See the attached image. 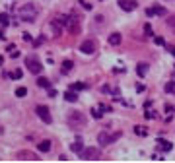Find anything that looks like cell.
<instances>
[{
  "instance_id": "6",
  "label": "cell",
  "mask_w": 175,
  "mask_h": 163,
  "mask_svg": "<svg viewBox=\"0 0 175 163\" xmlns=\"http://www.w3.org/2000/svg\"><path fill=\"white\" fill-rule=\"evenodd\" d=\"M80 155V159H84V161H96V159H99V150H97V148H84V150L82 152H80L78 153Z\"/></svg>"
},
{
  "instance_id": "15",
  "label": "cell",
  "mask_w": 175,
  "mask_h": 163,
  "mask_svg": "<svg viewBox=\"0 0 175 163\" xmlns=\"http://www.w3.org/2000/svg\"><path fill=\"white\" fill-rule=\"evenodd\" d=\"M72 66H74V62H72V60H64L61 72H62V74H70V72H72Z\"/></svg>"
},
{
  "instance_id": "9",
  "label": "cell",
  "mask_w": 175,
  "mask_h": 163,
  "mask_svg": "<svg viewBox=\"0 0 175 163\" xmlns=\"http://www.w3.org/2000/svg\"><path fill=\"white\" fill-rule=\"evenodd\" d=\"M117 4L121 6V10H125V12H132V10H136V2L134 0H117Z\"/></svg>"
},
{
  "instance_id": "16",
  "label": "cell",
  "mask_w": 175,
  "mask_h": 163,
  "mask_svg": "<svg viewBox=\"0 0 175 163\" xmlns=\"http://www.w3.org/2000/svg\"><path fill=\"white\" fill-rule=\"evenodd\" d=\"M119 43H121V35H119V33L109 35V45H111V47H117Z\"/></svg>"
},
{
  "instance_id": "39",
  "label": "cell",
  "mask_w": 175,
  "mask_h": 163,
  "mask_svg": "<svg viewBox=\"0 0 175 163\" xmlns=\"http://www.w3.org/2000/svg\"><path fill=\"white\" fill-rule=\"evenodd\" d=\"M2 62H4V58H2V56H0V66H2Z\"/></svg>"
},
{
  "instance_id": "30",
  "label": "cell",
  "mask_w": 175,
  "mask_h": 163,
  "mask_svg": "<svg viewBox=\"0 0 175 163\" xmlns=\"http://www.w3.org/2000/svg\"><path fill=\"white\" fill-rule=\"evenodd\" d=\"M80 4H82V8H84V10H92V4H90V2H86V0H80Z\"/></svg>"
},
{
  "instance_id": "13",
  "label": "cell",
  "mask_w": 175,
  "mask_h": 163,
  "mask_svg": "<svg viewBox=\"0 0 175 163\" xmlns=\"http://www.w3.org/2000/svg\"><path fill=\"white\" fill-rule=\"evenodd\" d=\"M51 148H53V144H51V140H43V142H39V144H37V150H39V152H43V153L51 152Z\"/></svg>"
},
{
  "instance_id": "14",
  "label": "cell",
  "mask_w": 175,
  "mask_h": 163,
  "mask_svg": "<svg viewBox=\"0 0 175 163\" xmlns=\"http://www.w3.org/2000/svg\"><path fill=\"white\" fill-rule=\"evenodd\" d=\"M136 74H138L140 78H144L146 74H148V64H146V62H138V64H136Z\"/></svg>"
},
{
  "instance_id": "36",
  "label": "cell",
  "mask_w": 175,
  "mask_h": 163,
  "mask_svg": "<svg viewBox=\"0 0 175 163\" xmlns=\"http://www.w3.org/2000/svg\"><path fill=\"white\" fill-rule=\"evenodd\" d=\"M167 24H169V27H175V18H171L169 21H167Z\"/></svg>"
},
{
  "instance_id": "37",
  "label": "cell",
  "mask_w": 175,
  "mask_h": 163,
  "mask_svg": "<svg viewBox=\"0 0 175 163\" xmlns=\"http://www.w3.org/2000/svg\"><path fill=\"white\" fill-rule=\"evenodd\" d=\"M169 53H171V55L175 56V47H169Z\"/></svg>"
},
{
  "instance_id": "38",
  "label": "cell",
  "mask_w": 175,
  "mask_h": 163,
  "mask_svg": "<svg viewBox=\"0 0 175 163\" xmlns=\"http://www.w3.org/2000/svg\"><path fill=\"white\" fill-rule=\"evenodd\" d=\"M2 39H4V33H2V31H0V41H2Z\"/></svg>"
},
{
  "instance_id": "26",
  "label": "cell",
  "mask_w": 175,
  "mask_h": 163,
  "mask_svg": "<svg viewBox=\"0 0 175 163\" xmlns=\"http://www.w3.org/2000/svg\"><path fill=\"white\" fill-rule=\"evenodd\" d=\"M86 87H88L86 84H72V86H70V90H74V91H80V90H86Z\"/></svg>"
},
{
  "instance_id": "35",
  "label": "cell",
  "mask_w": 175,
  "mask_h": 163,
  "mask_svg": "<svg viewBox=\"0 0 175 163\" xmlns=\"http://www.w3.org/2000/svg\"><path fill=\"white\" fill-rule=\"evenodd\" d=\"M136 91H138V93H142V91H144V86H142V84H138V86H136Z\"/></svg>"
},
{
  "instance_id": "21",
  "label": "cell",
  "mask_w": 175,
  "mask_h": 163,
  "mask_svg": "<svg viewBox=\"0 0 175 163\" xmlns=\"http://www.w3.org/2000/svg\"><path fill=\"white\" fill-rule=\"evenodd\" d=\"M4 76H10V78H14V80H20L21 76H24V72H21V70H14V72H10V74H4Z\"/></svg>"
},
{
  "instance_id": "8",
  "label": "cell",
  "mask_w": 175,
  "mask_h": 163,
  "mask_svg": "<svg viewBox=\"0 0 175 163\" xmlns=\"http://www.w3.org/2000/svg\"><path fill=\"white\" fill-rule=\"evenodd\" d=\"M80 51H82L84 55H93V53H96V43H93L92 39L82 41V45H80Z\"/></svg>"
},
{
  "instance_id": "19",
  "label": "cell",
  "mask_w": 175,
  "mask_h": 163,
  "mask_svg": "<svg viewBox=\"0 0 175 163\" xmlns=\"http://www.w3.org/2000/svg\"><path fill=\"white\" fill-rule=\"evenodd\" d=\"M37 86H39V87H47V90H49V87H51V82H49L47 78H43V76H41V78L37 80Z\"/></svg>"
},
{
  "instance_id": "12",
  "label": "cell",
  "mask_w": 175,
  "mask_h": 163,
  "mask_svg": "<svg viewBox=\"0 0 175 163\" xmlns=\"http://www.w3.org/2000/svg\"><path fill=\"white\" fill-rule=\"evenodd\" d=\"M18 159H24V161H39V157L31 152H20L18 153Z\"/></svg>"
},
{
  "instance_id": "20",
  "label": "cell",
  "mask_w": 175,
  "mask_h": 163,
  "mask_svg": "<svg viewBox=\"0 0 175 163\" xmlns=\"http://www.w3.org/2000/svg\"><path fill=\"white\" fill-rule=\"evenodd\" d=\"M152 10H154V16H165V8H164V6H154V8H152Z\"/></svg>"
},
{
  "instance_id": "31",
  "label": "cell",
  "mask_w": 175,
  "mask_h": 163,
  "mask_svg": "<svg viewBox=\"0 0 175 163\" xmlns=\"http://www.w3.org/2000/svg\"><path fill=\"white\" fill-rule=\"evenodd\" d=\"M165 111L167 113H175V107L173 105H165Z\"/></svg>"
},
{
  "instance_id": "32",
  "label": "cell",
  "mask_w": 175,
  "mask_h": 163,
  "mask_svg": "<svg viewBox=\"0 0 175 163\" xmlns=\"http://www.w3.org/2000/svg\"><path fill=\"white\" fill-rule=\"evenodd\" d=\"M99 107V111H111V107H109V105H97Z\"/></svg>"
},
{
  "instance_id": "23",
  "label": "cell",
  "mask_w": 175,
  "mask_h": 163,
  "mask_svg": "<svg viewBox=\"0 0 175 163\" xmlns=\"http://www.w3.org/2000/svg\"><path fill=\"white\" fill-rule=\"evenodd\" d=\"M165 91L175 95V82H167V84H165Z\"/></svg>"
},
{
  "instance_id": "27",
  "label": "cell",
  "mask_w": 175,
  "mask_h": 163,
  "mask_svg": "<svg viewBox=\"0 0 175 163\" xmlns=\"http://www.w3.org/2000/svg\"><path fill=\"white\" fill-rule=\"evenodd\" d=\"M92 117H93V118H101V117H103V113H99V107H97V109L93 107V109H92Z\"/></svg>"
},
{
  "instance_id": "3",
  "label": "cell",
  "mask_w": 175,
  "mask_h": 163,
  "mask_svg": "<svg viewBox=\"0 0 175 163\" xmlns=\"http://www.w3.org/2000/svg\"><path fill=\"white\" fill-rule=\"evenodd\" d=\"M119 138H121V132H107V130H101L99 134H97V142L103 144V146H107V144L117 142Z\"/></svg>"
},
{
  "instance_id": "11",
  "label": "cell",
  "mask_w": 175,
  "mask_h": 163,
  "mask_svg": "<svg viewBox=\"0 0 175 163\" xmlns=\"http://www.w3.org/2000/svg\"><path fill=\"white\" fill-rule=\"evenodd\" d=\"M62 24H61V21H58V20H53V21H51V31H53V35L55 37H58V35H61L62 33Z\"/></svg>"
},
{
  "instance_id": "4",
  "label": "cell",
  "mask_w": 175,
  "mask_h": 163,
  "mask_svg": "<svg viewBox=\"0 0 175 163\" xmlns=\"http://www.w3.org/2000/svg\"><path fill=\"white\" fill-rule=\"evenodd\" d=\"M66 122L72 128H78V126H84L86 124V117H84V113H80V111H72V113L66 117Z\"/></svg>"
},
{
  "instance_id": "24",
  "label": "cell",
  "mask_w": 175,
  "mask_h": 163,
  "mask_svg": "<svg viewBox=\"0 0 175 163\" xmlns=\"http://www.w3.org/2000/svg\"><path fill=\"white\" fill-rule=\"evenodd\" d=\"M144 35L146 37H154V31H152V25L150 24H144Z\"/></svg>"
},
{
  "instance_id": "33",
  "label": "cell",
  "mask_w": 175,
  "mask_h": 163,
  "mask_svg": "<svg viewBox=\"0 0 175 163\" xmlns=\"http://www.w3.org/2000/svg\"><path fill=\"white\" fill-rule=\"evenodd\" d=\"M56 95V90H53V87H49V97H55Z\"/></svg>"
},
{
  "instance_id": "10",
  "label": "cell",
  "mask_w": 175,
  "mask_h": 163,
  "mask_svg": "<svg viewBox=\"0 0 175 163\" xmlns=\"http://www.w3.org/2000/svg\"><path fill=\"white\" fill-rule=\"evenodd\" d=\"M158 150H162V152H171L173 150V144L171 142H167V140H164V138H158Z\"/></svg>"
},
{
  "instance_id": "18",
  "label": "cell",
  "mask_w": 175,
  "mask_h": 163,
  "mask_svg": "<svg viewBox=\"0 0 175 163\" xmlns=\"http://www.w3.org/2000/svg\"><path fill=\"white\" fill-rule=\"evenodd\" d=\"M70 150L74 152V153H80V152L84 150V146H82V142H80V140H76L74 144H70Z\"/></svg>"
},
{
  "instance_id": "22",
  "label": "cell",
  "mask_w": 175,
  "mask_h": 163,
  "mask_svg": "<svg viewBox=\"0 0 175 163\" xmlns=\"http://www.w3.org/2000/svg\"><path fill=\"white\" fill-rule=\"evenodd\" d=\"M134 134H138V136H146V134H148V130L138 124V126H134Z\"/></svg>"
},
{
  "instance_id": "28",
  "label": "cell",
  "mask_w": 175,
  "mask_h": 163,
  "mask_svg": "<svg viewBox=\"0 0 175 163\" xmlns=\"http://www.w3.org/2000/svg\"><path fill=\"white\" fill-rule=\"evenodd\" d=\"M16 95H18V97H24V95H27V90H25V87H18Z\"/></svg>"
},
{
  "instance_id": "5",
  "label": "cell",
  "mask_w": 175,
  "mask_h": 163,
  "mask_svg": "<svg viewBox=\"0 0 175 163\" xmlns=\"http://www.w3.org/2000/svg\"><path fill=\"white\" fill-rule=\"evenodd\" d=\"M25 66H27V70L31 72V74H41L43 72V64H41V60L37 56H27L25 58Z\"/></svg>"
},
{
  "instance_id": "1",
  "label": "cell",
  "mask_w": 175,
  "mask_h": 163,
  "mask_svg": "<svg viewBox=\"0 0 175 163\" xmlns=\"http://www.w3.org/2000/svg\"><path fill=\"white\" fill-rule=\"evenodd\" d=\"M56 20L61 21V24H62V27L66 29V31H70L72 35L80 33V20L74 16V14H70V16H58Z\"/></svg>"
},
{
  "instance_id": "7",
  "label": "cell",
  "mask_w": 175,
  "mask_h": 163,
  "mask_svg": "<svg viewBox=\"0 0 175 163\" xmlns=\"http://www.w3.org/2000/svg\"><path fill=\"white\" fill-rule=\"evenodd\" d=\"M35 113H37V117H39V118H41V121L45 122V124H51V121H53V118H51V111H49L45 105H37Z\"/></svg>"
},
{
  "instance_id": "25",
  "label": "cell",
  "mask_w": 175,
  "mask_h": 163,
  "mask_svg": "<svg viewBox=\"0 0 175 163\" xmlns=\"http://www.w3.org/2000/svg\"><path fill=\"white\" fill-rule=\"evenodd\" d=\"M8 24H10V18L6 16V14H0V25H4V27H6Z\"/></svg>"
},
{
  "instance_id": "34",
  "label": "cell",
  "mask_w": 175,
  "mask_h": 163,
  "mask_svg": "<svg viewBox=\"0 0 175 163\" xmlns=\"http://www.w3.org/2000/svg\"><path fill=\"white\" fill-rule=\"evenodd\" d=\"M146 117H148V118H156V113H154V111H148V113H146Z\"/></svg>"
},
{
  "instance_id": "2",
  "label": "cell",
  "mask_w": 175,
  "mask_h": 163,
  "mask_svg": "<svg viewBox=\"0 0 175 163\" xmlns=\"http://www.w3.org/2000/svg\"><path fill=\"white\" fill-rule=\"evenodd\" d=\"M18 16L24 21H35V18H37V6L31 4V2L24 4L21 8H18Z\"/></svg>"
},
{
  "instance_id": "17",
  "label": "cell",
  "mask_w": 175,
  "mask_h": 163,
  "mask_svg": "<svg viewBox=\"0 0 175 163\" xmlns=\"http://www.w3.org/2000/svg\"><path fill=\"white\" fill-rule=\"evenodd\" d=\"M64 99H66L68 103H76V101H78V95L74 93V90H72V91H66V93H64Z\"/></svg>"
},
{
  "instance_id": "29",
  "label": "cell",
  "mask_w": 175,
  "mask_h": 163,
  "mask_svg": "<svg viewBox=\"0 0 175 163\" xmlns=\"http://www.w3.org/2000/svg\"><path fill=\"white\" fill-rule=\"evenodd\" d=\"M154 43L158 47H162V45H165V39H164V37H154Z\"/></svg>"
}]
</instances>
